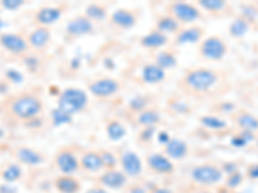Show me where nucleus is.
<instances>
[{"label":"nucleus","mask_w":258,"mask_h":193,"mask_svg":"<svg viewBox=\"0 0 258 193\" xmlns=\"http://www.w3.org/2000/svg\"><path fill=\"white\" fill-rule=\"evenodd\" d=\"M220 75L216 70L207 67H194L185 72L179 80V86L183 91L192 95H204L213 90L218 84Z\"/></svg>","instance_id":"obj_1"},{"label":"nucleus","mask_w":258,"mask_h":193,"mask_svg":"<svg viewBox=\"0 0 258 193\" xmlns=\"http://www.w3.org/2000/svg\"><path fill=\"white\" fill-rule=\"evenodd\" d=\"M8 112L17 120L27 123L43 114V101L36 93H21L8 101Z\"/></svg>","instance_id":"obj_2"},{"label":"nucleus","mask_w":258,"mask_h":193,"mask_svg":"<svg viewBox=\"0 0 258 193\" xmlns=\"http://www.w3.org/2000/svg\"><path fill=\"white\" fill-rule=\"evenodd\" d=\"M89 105L88 93L80 88H66L58 94L57 100V109L63 111L64 114L74 116L84 111Z\"/></svg>","instance_id":"obj_3"},{"label":"nucleus","mask_w":258,"mask_h":193,"mask_svg":"<svg viewBox=\"0 0 258 193\" xmlns=\"http://www.w3.org/2000/svg\"><path fill=\"white\" fill-rule=\"evenodd\" d=\"M167 13L170 15L179 24L195 25V22L203 18L202 9L197 4L186 3V2H172L167 6Z\"/></svg>","instance_id":"obj_4"},{"label":"nucleus","mask_w":258,"mask_h":193,"mask_svg":"<svg viewBox=\"0 0 258 193\" xmlns=\"http://www.w3.org/2000/svg\"><path fill=\"white\" fill-rule=\"evenodd\" d=\"M190 176L195 184L209 187L222 180L223 171L220 166L214 164H200L191 170Z\"/></svg>","instance_id":"obj_5"},{"label":"nucleus","mask_w":258,"mask_h":193,"mask_svg":"<svg viewBox=\"0 0 258 193\" xmlns=\"http://www.w3.org/2000/svg\"><path fill=\"white\" fill-rule=\"evenodd\" d=\"M198 52L199 56L207 61H221L227 53V44L221 36L212 35L200 41Z\"/></svg>","instance_id":"obj_6"},{"label":"nucleus","mask_w":258,"mask_h":193,"mask_svg":"<svg viewBox=\"0 0 258 193\" xmlns=\"http://www.w3.org/2000/svg\"><path fill=\"white\" fill-rule=\"evenodd\" d=\"M121 90V82L111 76H102L88 84V91L98 100H107Z\"/></svg>","instance_id":"obj_7"},{"label":"nucleus","mask_w":258,"mask_h":193,"mask_svg":"<svg viewBox=\"0 0 258 193\" xmlns=\"http://www.w3.org/2000/svg\"><path fill=\"white\" fill-rule=\"evenodd\" d=\"M140 16V9L119 8L109 16V24L117 31H128L138 24Z\"/></svg>","instance_id":"obj_8"},{"label":"nucleus","mask_w":258,"mask_h":193,"mask_svg":"<svg viewBox=\"0 0 258 193\" xmlns=\"http://www.w3.org/2000/svg\"><path fill=\"white\" fill-rule=\"evenodd\" d=\"M94 31V24L84 13L78 15L69 21L64 26V38L66 40H77L83 36L91 35Z\"/></svg>","instance_id":"obj_9"},{"label":"nucleus","mask_w":258,"mask_h":193,"mask_svg":"<svg viewBox=\"0 0 258 193\" xmlns=\"http://www.w3.org/2000/svg\"><path fill=\"white\" fill-rule=\"evenodd\" d=\"M54 165L62 175H74L80 170L79 156L70 147H63L54 155Z\"/></svg>","instance_id":"obj_10"},{"label":"nucleus","mask_w":258,"mask_h":193,"mask_svg":"<svg viewBox=\"0 0 258 193\" xmlns=\"http://www.w3.org/2000/svg\"><path fill=\"white\" fill-rule=\"evenodd\" d=\"M0 47L16 56H24L30 50L27 38L13 32H0Z\"/></svg>","instance_id":"obj_11"},{"label":"nucleus","mask_w":258,"mask_h":193,"mask_svg":"<svg viewBox=\"0 0 258 193\" xmlns=\"http://www.w3.org/2000/svg\"><path fill=\"white\" fill-rule=\"evenodd\" d=\"M120 170L126 175L128 179H136L141 175L144 171V164L140 156L131 149H125L119 156Z\"/></svg>","instance_id":"obj_12"},{"label":"nucleus","mask_w":258,"mask_h":193,"mask_svg":"<svg viewBox=\"0 0 258 193\" xmlns=\"http://www.w3.org/2000/svg\"><path fill=\"white\" fill-rule=\"evenodd\" d=\"M146 166L151 173L158 175H172L176 171L173 161L168 158L164 153L154 152L146 156Z\"/></svg>","instance_id":"obj_13"},{"label":"nucleus","mask_w":258,"mask_h":193,"mask_svg":"<svg viewBox=\"0 0 258 193\" xmlns=\"http://www.w3.org/2000/svg\"><path fill=\"white\" fill-rule=\"evenodd\" d=\"M97 181H98V185L106 188V189L116 190L123 189L128 184V178L121 170L116 167V169L103 170L100 176H98V179H97Z\"/></svg>","instance_id":"obj_14"},{"label":"nucleus","mask_w":258,"mask_h":193,"mask_svg":"<svg viewBox=\"0 0 258 193\" xmlns=\"http://www.w3.org/2000/svg\"><path fill=\"white\" fill-rule=\"evenodd\" d=\"M206 30L198 25H190V26L182 27L176 35H174L173 43L176 47H183L187 44H199L204 38Z\"/></svg>","instance_id":"obj_15"},{"label":"nucleus","mask_w":258,"mask_h":193,"mask_svg":"<svg viewBox=\"0 0 258 193\" xmlns=\"http://www.w3.org/2000/svg\"><path fill=\"white\" fill-rule=\"evenodd\" d=\"M64 8L61 6H44L35 13L34 22L36 26L50 27L61 20Z\"/></svg>","instance_id":"obj_16"},{"label":"nucleus","mask_w":258,"mask_h":193,"mask_svg":"<svg viewBox=\"0 0 258 193\" xmlns=\"http://www.w3.org/2000/svg\"><path fill=\"white\" fill-rule=\"evenodd\" d=\"M80 160V170L89 174H101L105 170V165L102 162V158L98 151L88 149L84 151L79 156Z\"/></svg>","instance_id":"obj_17"},{"label":"nucleus","mask_w":258,"mask_h":193,"mask_svg":"<svg viewBox=\"0 0 258 193\" xmlns=\"http://www.w3.org/2000/svg\"><path fill=\"white\" fill-rule=\"evenodd\" d=\"M13 153H15L16 160L20 164L27 165V166H39V165H41L45 161L44 155L40 151L27 146L16 147L13 149Z\"/></svg>","instance_id":"obj_18"},{"label":"nucleus","mask_w":258,"mask_h":193,"mask_svg":"<svg viewBox=\"0 0 258 193\" xmlns=\"http://www.w3.org/2000/svg\"><path fill=\"white\" fill-rule=\"evenodd\" d=\"M163 153L172 161L185 160L190 153V146L183 139L170 138L169 142L163 147Z\"/></svg>","instance_id":"obj_19"},{"label":"nucleus","mask_w":258,"mask_h":193,"mask_svg":"<svg viewBox=\"0 0 258 193\" xmlns=\"http://www.w3.org/2000/svg\"><path fill=\"white\" fill-rule=\"evenodd\" d=\"M50 39H52V32L49 27L36 26L27 35V43L30 49L43 50L50 43Z\"/></svg>","instance_id":"obj_20"},{"label":"nucleus","mask_w":258,"mask_h":193,"mask_svg":"<svg viewBox=\"0 0 258 193\" xmlns=\"http://www.w3.org/2000/svg\"><path fill=\"white\" fill-rule=\"evenodd\" d=\"M168 43H169V36L158 31L156 29H153L140 39L141 47L149 50H160L167 47Z\"/></svg>","instance_id":"obj_21"},{"label":"nucleus","mask_w":258,"mask_h":193,"mask_svg":"<svg viewBox=\"0 0 258 193\" xmlns=\"http://www.w3.org/2000/svg\"><path fill=\"white\" fill-rule=\"evenodd\" d=\"M165 76H167V71L163 70L160 66H158L154 62L146 63L142 68L141 77L146 84H160V82L164 81Z\"/></svg>","instance_id":"obj_22"},{"label":"nucleus","mask_w":258,"mask_h":193,"mask_svg":"<svg viewBox=\"0 0 258 193\" xmlns=\"http://www.w3.org/2000/svg\"><path fill=\"white\" fill-rule=\"evenodd\" d=\"M54 189L58 193H79L82 184L74 175H58L53 180Z\"/></svg>","instance_id":"obj_23"},{"label":"nucleus","mask_w":258,"mask_h":193,"mask_svg":"<svg viewBox=\"0 0 258 193\" xmlns=\"http://www.w3.org/2000/svg\"><path fill=\"white\" fill-rule=\"evenodd\" d=\"M182 27L183 26L179 24L178 21L174 20V18L172 17L170 15H168V13H165V15L159 16L158 20H156V22H155V26H154V29H156L158 31L163 32V34H165L167 36H169V35L174 36L177 32L182 29Z\"/></svg>","instance_id":"obj_24"},{"label":"nucleus","mask_w":258,"mask_h":193,"mask_svg":"<svg viewBox=\"0 0 258 193\" xmlns=\"http://www.w3.org/2000/svg\"><path fill=\"white\" fill-rule=\"evenodd\" d=\"M234 121L243 132L255 133L258 132V119L254 115L249 112L241 111L239 114L234 115Z\"/></svg>","instance_id":"obj_25"},{"label":"nucleus","mask_w":258,"mask_h":193,"mask_svg":"<svg viewBox=\"0 0 258 193\" xmlns=\"http://www.w3.org/2000/svg\"><path fill=\"white\" fill-rule=\"evenodd\" d=\"M136 116H137V124L141 128H155L161 120L160 114H159L158 110L151 109V107H149L145 111L140 112Z\"/></svg>","instance_id":"obj_26"},{"label":"nucleus","mask_w":258,"mask_h":193,"mask_svg":"<svg viewBox=\"0 0 258 193\" xmlns=\"http://www.w3.org/2000/svg\"><path fill=\"white\" fill-rule=\"evenodd\" d=\"M84 15L94 24L109 17V11H107V7L102 3H89L85 7Z\"/></svg>","instance_id":"obj_27"},{"label":"nucleus","mask_w":258,"mask_h":193,"mask_svg":"<svg viewBox=\"0 0 258 193\" xmlns=\"http://www.w3.org/2000/svg\"><path fill=\"white\" fill-rule=\"evenodd\" d=\"M154 63H156L163 70L167 71L169 68L177 67L178 59H177V56L172 50H159L155 57H154Z\"/></svg>","instance_id":"obj_28"},{"label":"nucleus","mask_w":258,"mask_h":193,"mask_svg":"<svg viewBox=\"0 0 258 193\" xmlns=\"http://www.w3.org/2000/svg\"><path fill=\"white\" fill-rule=\"evenodd\" d=\"M106 134H107V138H109L110 141L117 142L125 137L126 128L119 120L111 119V120H109L107 124H106Z\"/></svg>","instance_id":"obj_29"},{"label":"nucleus","mask_w":258,"mask_h":193,"mask_svg":"<svg viewBox=\"0 0 258 193\" xmlns=\"http://www.w3.org/2000/svg\"><path fill=\"white\" fill-rule=\"evenodd\" d=\"M199 121L204 128L209 129V130H214V132L227 129V123L223 119H221L218 116H214V115H206V116L200 117Z\"/></svg>","instance_id":"obj_30"},{"label":"nucleus","mask_w":258,"mask_h":193,"mask_svg":"<svg viewBox=\"0 0 258 193\" xmlns=\"http://www.w3.org/2000/svg\"><path fill=\"white\" fill-rule=\"evenodd\" d=\"M197 6L200 9H204V11L213 13V15H221L227 8V3L222 2V0H200L197 3Z\"/></svg>","instance_id":"obj_31"},{"label":"nucleus","mask_w":258,"mask_h":193,"mask_svg":"<svg viewBox=\"0 0 258 193\" xmlns=\"http://www.w3.org/2000/svg\"><path fill=\"white\" fill-rule=\"evenodd\" d=\"M22 176V169L20 165L11 164L2 171V179L7 183H13V181L20 180Z\"/></svg>","instance_id":"obj_32"},{"label":"nucleus","mask_w":258,"mask_h":193,"mask_svg":"<svg viewBox=\"0 0 258 193\" xmlns=\"http://www.w3.org/2000/svg\"><path fill=\"white\" fill-rule=\"evenodd\" d=\"M128 109L133 112V114L138 115L140 112L145 111L149 109V98L145 95H137L135 96L131 102L128 103Z\"/></svg>","instance_id":"obj_33"},{"label":"nucleus","mask_w":258,"mask_h":193,"mask_svg":"<svg viewBox=\"0 0 258 193\" xmlns=\"http://www.w3.org/2000/svg\"><path fill=\"white\" fill-rule=\"evenodd\" d=\"M249 29V25L243 18H239V20L234 21L231 25H230V34L235 38H241V36L245 35V32Z\"/></svg>","instance_id":"obj_34"},{"label":"nucleus","mask_w":258,"mask_h":193,"mask_svg":"<svg viewBox=\"0 0 258 193\" xmlns=\"http://www.w3.org/2000/svg\"><path fill=\"white\" fill-rule=\"evenodd\" d=\"M101 155V158H102V162L105 165V170L107 169H116L117 161L119 158L111 152V151H107V149H100L98 151Z\"/></svg>","instance_id":"obj_35"},{"label":"nucleus","mask_w":258,"mask_h":193,"mask_svg":"<svg viewBox=\"0 0 258 193\" xmlns=\"http://www.w3.org/2000/svg\"><path fill=\"white\" fill-rule=\"evenodd\" d=\"M70 115L64 114L63 111H61L59 109H54L50 112V119H52V123L54 126H59L62 124H68L71 121Z\"/></svg>","instance_id":"obj_36"},{"label":"nucleus","mask_w":258,"mask_h":193,"mask_svg":"<svg viewBox=\"0 0 258 193\" xmlns=\"http://www.w3.org/2000/svg\"><path fill=\"white\" fill-rule=\"evenodd\" d=\"M0 6L7 11H17L21 7L25 6L24 0H2Z\"/></svg>","instance_id":"obj_37"},{"label":"nucleus","mask_w":258,"mask_h":193,"mask_svg":"<svg viewBox=\"0 0 258 193\" xmlns=\"http://www.w3.org/2000/svg\"><path fill=\"white\" fill-rule=\"evenodd\" d=\"M6 75H7V77H8L9 81L16 82V84H18V82H21L22 80H24L22 73L18 72V71H16V70H8V71H7Z\"/></svg>","instance_id":"obj_38"},{"label":"nucleus","mask_w":258,"mask_h":193,"mask_svg":"<svg viewBox=\"0 0 258 193\" xmlns=\"http://www.w3.org/2000/svg\"><path fill=\"white\" fill-rule=\"evenodd\" d=\"M241 180V176L239 175V174H231V175L229 176V179H227V184L230 185V187H236V185L240 183Z\"/></svg>","instance_id":"obj_39"},{"label":"nucleus","mask_w":258,"mask_h":193,"mask_svg":"<svg viewBox=\"0 0 258 193\" xmlns=\"http://www.w3.org/2000/svg\"><path fill=\"white\" fill-rule=\"evenodd\" d=\"M84 193H111L109 189L101 187V185H93V187L88 188Z\"/></svg>","instance_id":"obj_40"},{"label":"nucleus","mask_w":258,"mask_h":193,"mask_svg":"<svg viewBox=\"0 0 258 193\" xmlns=\"http://www.w3.org/2000/svg\"><path fill=\"white\" fill-rule=\"evenodd\" d=\"M129 193H149V190L144 187V185H131L129 188Z\"/></svg>","instance_id":"obj_41"},{"label":"nucleus","mask_w":258,"mask_h":193,"mask_svg":"<svg viewBox=\"0 0 258 193\" xmlns=\"http://www.w3.org/2000/svg\"><path fill=\"white\" fill-rule=\"evenodd\" d=\"M149 193H173V190L169 189V188H165V187H153L151 189H149Z\"/></svg>","instance_id":"obj_42"},{"label":"nucleus","mask_w":258,"mask_h":193,"mask_svg":"<svg viewBox=\"0 0 258 193\" xmlns=\"http://www.w3.org/2000/svg\"><path fill=\"white\" fill-rule=\"evenodd\" d=\"M248 175L252 179H258V165H252L248 170Z\"/></svg>","instance_id":"obj_43"},{"label":"nucleus","mask_w":258,"mask_h":193,"mask_svg":"<svg viewBox=\"0 0 258 193\" xmlns=\"http://www.w3.org/2000/svg\"><path fill=\"white\" fill-rule=\"evenodd\" d=\"M159 142H160L161 144H163V146H164V144H167L168 142H169V139H170V137L169 135H168V133H165V132H160L159 133Z\"/></svg>","instance_id":"obj_44"},{"label":"nucleus","mask_w":258,"mask_h":193,"mask_svg":"<svg viewBox=\"0 0 258 193\" xmlns=\"http://www.w3.org/2000/svg\"><path fill=\"white\" fill-rule=\"evenodd\" d=\"M4 26H6V22H4V21L2 20V18H0V31H2V30L4 29Z\"/></svg>","instance_id":"obj_45"},{"label":"nucleus","mask_w":258,"mask_h":193,"mask_svg":"<svg viewBox=\"0 0 258 193\" xmlns=\"http://www.w3.org/2000/svg\"><path fill=\"white\" fill-rule=\"evenodd\" d=\"M255 143H257V147H258V134H257V138H255Z\"/></svg>","instance_id":"obj_46"}]
</instances>
